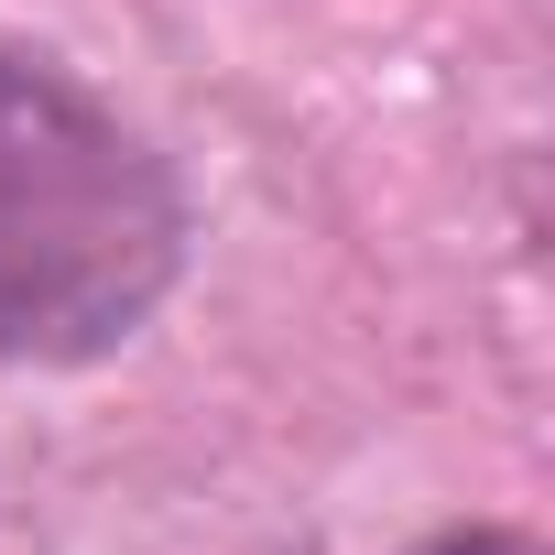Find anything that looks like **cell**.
<instances>
[{"label":"cell","instance_id":"obj_2","mask_svg":"<svg viewBox=\"0 0 555 555\" xmlns=\"http://www.w3.org/2000/svg\"><path fill=\"white\" fill-rule=\"evenodd\" d=\"M403 555H533V533H512V522H447V533H425Z\"/></svg>","mask_w":555,"mask_h":555},{"label":"cell","instance_id":"obj_1","mask_svg":"<svg viewBox=\"0 0 555 555\" xmlns=\"http://www.w3.org/2000/svg\"><path fill=\"white\" fill-rule=\"evenodd\" d=\"M185 272V185L88 77L0 44V371L142 338Z\"/></svg>","mask_w":555,"mask_h":555}]
</instances>
